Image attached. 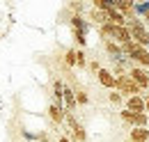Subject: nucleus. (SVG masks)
Wrapping results in <instances>:
<instances>
[{
  "mask_svg": "<svg viewBox=\"0 0 149 142\" xmlns=\"http://www.w3.org/2000/svg\"><path fill=\"white\" fill-rule=\"evenodd\" d=\"M126 28H129V32H131V39H133L138 46L149 48V30H147V25H145V21H142V18L126 21Z\"/></svg>",
  "mask_w": 149,
  "mask_h": 142,
  "instance_id": "obj_1",
  "label": "nucleus"
},
{
  "mask_svg": "<svg viewBox=\"0 0 149 142\" xmlns=\"http://www.w3.org/2000/svg\"><path fill=\"white\" fill-rule=\"evenodd\" d=\"M64 124L69 126V135H67V138L71 142H85L87 140V131H85V126L76 119L74 112H67V122H64Z\"/></svg>",
  "mask_w": 149,
  "mask_h": 142,
  "instance_id": "obj_2",
  "label": "nucleus"
},
{
  "mask_svg": "<svg viewBox=\"0 0 149 142\" xmlns=\"http://www.w3.org/2000/svg\"><path fill=\"white\" fill-rule=\"evenodd\" d=\"M117 92H119L122 96H126V99H129V96H145V94H142V89L131 80L129 73L117 76Z\"/></svg>",
  "mask_w": 149,
  "mask_h": 142,
  "instance_id": "obj_3",
  "label": "nucleus"
},
{
  "mask_svg": "<svg viewBox=\"0 0 149 142\" xmlns=\"http://www.w3.org/2000/svg\"><path fill=\"white\" fill-rule=\"evenodd\" d=\"M131 80L138 85V87L142 89V94H147L149 89V69H142V67H133V69L129 71Z\"/></svg>",
  "mask_w": 149,
  "mask_h": 142,
  "instance_id": "obj_4",
  "label": "nucleus"
},
{
  "mask_svg": "<svg viewBox=\"0 0 149 142\" xmlns=\"http://www.w3.org/2000/svg\"><path fill=\"white\" fill-rule=\"evenodd\" d=\"M96 80L103 85L106 89H117V78H115V73H112L110 69H106V67H101V71L96 73Z\"/></svg>",
  "mask_w": 149,
  "mask_h": 142,
  "instance_id": "obj_5",
  "label": "nucleus"
},
{
  "mask_svg": "<svg viewBox=\"0 0 149 142\" xmlns=\"http://www.w3.org/2000/svg\"><path fill=\"white\" fill-rule=\"evenodd\" d=\"M115 9L119 12V14H124L126 21H133L135 16V2L133 0H115Z\"/></svg>",
  "mask_w": 149,
  "mask_h": 142,
  "instance_id": "obj_6",
  "label": "nucleus"
},
{
  "mask_svg": "<svg viewBox=\"0 0 149 142\" xmlns=\"http://www.w3.org/2000/svg\"><path fill=\"white\" fill-rule=\"evenodd\" d=\"M124 108L131 110V112H135V115L147 112L145 110V96H129V99H124Z\"/></svg>",
  "mask_w": 149,
  "mask_h": 142,
  "instance_id": "obj_7",
  "label": "nucleus"
},
{
  "mask_svg": "<svg viewBox=\"0 0 149 142\" xmlns=\"http://www.w3.org/2000/svg\"><path fill=\"white\" fill-rule=\"evenodd\" d=\"M85 16H87V21H90V25H96V28H101V25L110 23L106 12H99V9H94V7H90V9H87V14H85Z\"/></svg>",
  "mask_w": 149,
  "mask_h": 142,
  "instance_id": "obj_8",
  "label": "nucleus"
},
{
  "mask_svg": "<svg viewBox=\"0 0 149 142\" xmlns=\"http://www.w3.org/2000/svg\"><path fill=\"white\" fill-rule=\"evenodd\" d=\"M48 117H51V122L55 126H62L64 122H67V110L62 106H55V103H51L48 106Z\"/></svg>",
  "mask_w": 149,
  "mask_h": 142,
  "instance_id": "obj_9",
  "label": "nucleus"
},
{
  "mask_svg": "<svg viewBox=\"0 0 149 142\" xmlns=\"http://www.w3.org/2000/svg\"><path fill=\"white\" fill-rule=\"evenodd\" d=\"M62 101H64V110H67V112H74L76 108H78V103H76V92H74V87H71V85H67V83H64Z\"/></svg>",
  "mask_w": 149,
  "mask_h": 142,
  "instance_id": "obj_10",
  "label": "nucleus"
},
{
  "mask_svg": "<svg viewBox=\"0 0 149 142\" xmlns=\"http://www.w3.org/2000/svg\"><path fill=\"white\" fill-rule=\"evenodd\" d=\"M103 48H106V53H108V57H110L112 62H117V60H122V57H124L122 46H119V44H115V41H103Z\"/></svg>",
  "mask_w": 149,
  "mask_h": 142,
  "instance_id": "obj_11",
  "label": "nucleus"
},
{
  "mask_svg": "<svg viewBox=\"0 0 149 142\" xmlns=\"http://www.w3.org/2000/svg\"><path fill=\"white\" fill-rule=\"evenodd\" d=\"M71 30H83V32H87V30H90V21L85 16L74 14V16H71Z\"/></svg>",
  "mask_w": 149,
  "mask_h": 142,
  "instance_id": "obj_12",
  "label": "nucleus"
},
{
  "mask_svg": "<svg viewBox=\"0 0 149 142\" xmlns=\"http://www.w3.org/2000/svg\"><path fill=\"white\" fill-rule=\"evenodd\" d=\"M129 140L133 142H149V128H133L129 135Z\"/></svg>",
  "mask_w": 149,
  "mask_h": 142,
  "instance_id": "obj_13",
  "label": "nucleus"
},
{
  "mask_svg": "<svg viewBox=\"0 0 149 142\" xmlns=\"http://www.w3.org/2000/svg\"><path fill=\"white\" fill-rule=\"evenodd\" d=\"M92 7L99 12H110L115 7V0H92Z\"/></svg>",
  "mask_w": 149,
  "mask_h": 142,
  "instance_id": "obj_14",
  "label": "nucleus"
},
{
  "mask_svg": "<svg viewBox=\"0 0 149 142\" xmlns=\"http://www.w3.org/2000/svg\"><path fill=\"white\" fill-rule=\"evenodd\" d=\"M76 67L78 69H87V55L83 48H76Z\"/></svg>",
  "mask_w": 149,
  "mask_h": 142,
  "instance_id": "obj_15",
  "label": "nucleus"
},
{
  "mask_svg": "<svg viewBox=\"0 0 149 142\" xmlns=\"http://www.w3.org/2000/svg\"><path fill=\"white\" fill-rule=\"evenodd\" d=\"M74 92H76V103H78V106H87V103H90V96H87L85 89L74 87Z\"/></svg>",
  "mask_w": 149,
  "mask_h": 142,
  "instance_id": "obj_16",
  "label": "nucleus"
},
{
  "mask_svg": "<svg viewBox=\"0 0 149 142\" xmlns=\"http://www.w3.org/2000/svg\"><path fill=\"white\" fill-rule=\"evenodd\" d=\"M71 37H74V41L78 46L85 48V44H87V32H83V30H71Z\"/></svg>",
  "mask_w": 149,
  "mask_h": 142,
  "instance_id": "obj_17",
  "label": "nucleus"
},
{
  "mask_svg": "<svg viewBox=\"0 0 149 142\" xmlns=\"http://www.w3.org/2000/svg\"><path fill=\"white\" fill-rule=\"evenodd\" d=\"M64 67H69V69L76 67V48H69V51L64 53Z\"/></svg>",
  "mask_w": 149,
  "mask_h": 142,
  "instance_id": "obj_18",
  "label": "nucleus"
},
{
  "mask_svg": "<svg viewBox=\"0 0 149 142\" xmlns=\"http://www.w3.org/2000/svg\"><path fill=\"white\" fill-rule=\"evenodd\" d=\"M108 101H110L112 106H124V96H122L117 89H112L110 94H108Z\"/></svg>",
  "mask_w": 149,
  "mask_h": 142,
  "instance_id": "obj_19",
  "label": "nucleus"
},
{
  "mask_svg": "<svg viewBox=\"0 0 149 142\" xmlns=\"http://www.w3.org/2000/svg\"><path fill=\"white\" fill-rule=\"evenodd\" d=\"M147 12H149V0H145V2H140V5L135 2V16H138V18H142L145 14H147Z\"/></svg>",
  "mask_w": 149,
  "mask_h": 142,
  "instance_id": "obj_20",
  "label": "nucleus"
},
{
  "mask_svg": "<svg viewBox=\"0 0 149 142\" xmlns=\"http://www.w3.org/2000/svg\"><path fill=\"white\" fill-rule=\"evenodd\" d=\"M87 69H90V71H92V73H94V76H96V73L101 71V64H99L96 60H92V62H87Z\"/></svg>",
  "mask_w": 149,
  "mask_h": 142,
  "instance_id": "obj_21",
  "label": "nucleus"
},
{
  "mask_svg": "<svg viewBox=\"0 0 149 142\" xmlns=\"http://www.w3.org/2000/svg\"><path fill=\"white\" fill-rule=\"evenodd\" d=\"M145 110L149 112V94H145Z\"/></svg>",
  "mask_w": 149,
  "mask_h": 142,
  "instance_id": "obj_22",
  "label": "nucleus"
},
{
  "mask_svg": "<svg viewBox=\"0 0 149 142\" xmlns=\"http://www.w3.org/2000/svg\"><path fill=\"white\" fill-rule=\"evenodd\" d=\"M57 142H71V140H69L67 135H60V140H57Z\"/></svg>",
  "mask_w": 149,
  "mask_h": 142,
  "instance_id": "obj_23",
  "label": "nucleus"
},
{
  "mask_svg": "<svg viewBox=\"0 0 149 142\" xmlns=\"http://www.w3.org/2000/svg\"><path fill=\"white\" fill-rule=\"evenodd\" d=\"M142 21H145V25H147V23H149V12H147V14H145V16H142Z\"/></svg>",
  "mask_w": 149,
  "mask_h": 142,
  "instance_id": "obj_24",
  "label": "nucleus"
}]
</instances>
